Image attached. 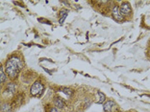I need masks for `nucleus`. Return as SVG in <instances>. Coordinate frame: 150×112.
Listing matches in <instances>:
<instances>
[{
	"instance_id": "nucleus-1",
	"label": "nucleus",
	"mask_w": 150,
	"mask_h": 112,
	"mask_svg": "<svg viewBox=\"0 0 150 112\" xmlns=\"http://www.w3.org/2000/svg\"><path fill=\"white\" fill-rule=\"evenodd\" d=\"M22 67L23 64L19 57L16 56L10 57L5 64V71L7 76L11 79H16V78H18L19 71L22 69Z\"/></svg>"
},
{
	"instance_id": "nucleus-2",
	"label": "nucleus",
	"mask_w": 150,
	"mask_h": 112,
	"mask_svg": "<svg viewBox=\"0 0 150 112\" xmlns=\"http://www.w3.org/2000/svg\"><path fill=\"white\" fill-rule=\"evenodd\" d=\"M43 89H44L43 83L40 80H37L32 84L31 88H30V94H31L32 96H35V97L39 96V95H40L42 93Z\"/></svg>"
},
{
	"instance_id": "nucleus-3",
	"label": "nucleus",
	"mask_w": 150,
	"mask_h": 112,
	"mask_svg": "<svg viewBox=\"0 0 150 112\" xmlns=\"http://www.w3.org/2000/svg\"><path fill=\"white\" fill-rule=\"evenodd\" d=\"M112 15L117 21H123L124 16L121 15L120 11H119V7L117 5H114L112 8Z\"/></svg>"
},
{
	"instance_id": "nucleus-4",
	"label": "nucleus",
	"mask_w": 150,
	"mask_h": 112,
	"mask_svg": "<svg viewBox=\"0 0 150 112\" xmlns=\"http://www.w3.org/2000/svg\"><path fill=\"white\" fill-rule=\"evenodd\" d=\"M119 11H120L121 15H123V16H127V15H131L132 9H131L130 4H129L128 2H123L120 5V7H119Z\"/></svg>"
},
{
	"instance_id": "nucleus-5",
	"label": "nucleus",
	"mask_w": 150,
	"mask_h": 112,
	"mask_svg": "<svg viewBox=\"0 0 150 112\" xmlns=\"http://www.w3.org/2000/svg\"><path fill=\"white\" fill-rule=\"evenodd\" d=\"M117 106V104H115V103L114 101H107V102H105L104 104H103V109L105 112H112V109Z\"/></svg>"
},
{
	"instance_id": "nucleus-6",
	"label": "nucleus",
	"mask_w": 150,
	"mask_h": 112,
	"mask_svg": "<svg viewBox=\"0 0 150 112\" xmlns=\"http://www.w3.org/2000/svg\"><path fill=\"white\" fill-rule=\"evenodd\" d=\"M105 100H106V96H105V94L100 92V91H97V92H96V100H95V103L100 104L102 103H104Z\"/></svg>"
},
{
	"instance_id": "nucleus-7",
	"label": "nucleus",
	"mask_w": 150,
	"mask_h": 112,
	"mask_svg": "<svg viewBox=\"0 0 150 112\" xmlns=\"http://www.w3.org/2000/svg\"><path fill=\"white\" fill-rule=\"evenodd\" d=\"M54 104H55V106L57 108H59V109H61V108H64V106H66L64 102L61 99L60 97H56L55 99H54Z\"/></svg>"
},
{
	"instance_id": "nucleus-8",
	"label": "nucleus",
	"mask_w": 150,
	"mask_h": 112,
	"mask_svg": "<svg viewBox=\"0 0 150 112\" xmlns=\"http://www.w3.org/2000/svg\"><path fill=\"white\" fill-rule=\"evenodd\" d=\"M7 80V74H6V71L5 68L1 65L0 67V83H4Z\"/></svg>"
},
{
	"instance_id": "nucleus-9",
	"label": "nucleus",
	"mask_w": 150,
	"mask_h": 112,
	"mask_svg": "<svg viewBox=\"0 0 150 112\" xmlns=\"http://www.w3.org/2000/svg\"><path fill=\"white\" fill-rule=\"evenodd\" d=\"M16 88V85L15 83H7L5 90L7 91V92H9V93H15Z\"/></svg>"
},
{
	"instance_id": "nucleus-10",
	"label": "nucleus",
	"mask_w": 150,
	"mask_h": 112,
	"mask_svg": "<svg viewBox=\"0 0 150 112\" xmlns=\"http://www.w3.org/2000/svg\"><path fill=\"white\" fill-rule=\"evenodd\" d=\"M10 110H11V104L9 103H2L1 112H10Z\"/></svg>"
},
{
	"instance_id": "nucleus-11",
	"label": "nucleus",
	"mask_w": 150,
	"mask_h": 112,
	"mask_svg": "<svg viewBox=\"0 0 150 112\" xmlns=\"http://www.w3.org/2000/svg\"><path fill=\"white\" fill-rule=\"evenodd\" d=\"M61 91H62L64 94H66L67 97H70L71 95H72V93H73L72 90H71L70 88H69V87H64V88L61 89Z\"/></svg>"
},
{
	"instance_id": "nucleus-12",
	"label": "nucleus",
	"mask_w": 150,
	"mask_h": 112,
	"mask_svg": "<svg viewBox=\"0 0 150 112\" xmlns=\"http://www.w3.org/2000/svg\"><path fill=\"white\" fill-rule=\"evenodd\" d=\"M67 10H64V11H62L60 13V16H61V18H60V23H63L64 22V18H67Z\"/></svg>"
},
{
	"instance_id": "nucleus-13",
	"label": "nucleus",
	"mask_w": 150,
	"mask_h": 112,
	"mask_svg": "<svg viewBox=\"0 0 150 112\" xmlns=\"http://www.w3.org/2000/svg\"><path fill=\"white\" fill-rule=\"evenodd\" d=\"M49 112H61V111L59 110V108H57L56 106H53L49 109Z\"/></svg>"
},
{
	"instance_id": "nucleus-14",
	"label": "nucleus",
	"mask_w": 150,
	"mask_h": 112,
	"mask_svg": "<svg viewBox=\"0 0 150 112\" xmlns=\"http://www.w3.org/2000/svg\"><path fill=\"white\" fill-rule=\"evenodd\" d=\"M67 112H73V111H67Z\"/></svg>"
}]
</instances>
